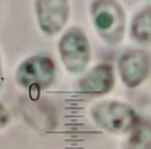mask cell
Wrapping results in <instances>:
<instances>
[{
  "mask_svg": "<svg viewBox=\"0 0 151 149\" xmlns=\"http://www.w3.org/2000/svg\"><path fill=\"white\" fill-rule=\"evenodd\" d=\"M92 114L98 124L112 133H126L138 125V117L134 110L117 101L96 105Z\"/></svg>",
  "mask_w": 151,
  "mask_h": 149,
  "instance_id": "cell-1",
  "label": "cell"
},
{
  "mask_svg": "<svg viewBox=\"0 0 151 149\" xmlns=\"http://www.w3.org/2000/svg\"><path fill=\"white\" fill-rule=\"evenodd\" d=\"M92 15L99 34L109 43H119L124 31V16L119 5L114 1L94 2Z\"/></svg>",
  "mask_w": 151,
  "mask_h": 149,
  "instance_id": "cell-2",
  "label": "cell"
},
{
  "mask_svg": "<svg viewBox=\"0 0 151 149\" xmlns=\"http://www.w3.org/2000/svg\"><path fill=\"white\" fill-rule=\"evenodd\" d=\"M59 51L62 61L69 72H82L89 62V44L85 34L79 29L72 28L62 36Z\"/></svg>",
  "mask_w": 151,
  "mask_h": 149,
  "instance_id": "cell-3",
  "label": "cell"
},
{
  "mask_svg": "<svg viewBox=\"0 0 151 149\" xmlns=\"http://www.w3.org/2000/svg\"><path fill=\"white\" fill-rule=\"evenodd\" d=\"M55 75V65L51 58L35 56L27 59L17 72V81L23 87L40 90L50 85Z\"/></svg>",
  "mask_w": 151,
  "mask_h": 149,
  "instance_id": "cell-4",
  "label": "cell"
},
{
  "mask_svg": "<svg viewBox=\"0 0 151 149\" xmlns=\"http://www.w3.org/2000/svg\"><path fill=\"white\" fill-rule=\"evenodd\" d=\"M118 68L123 82L129 87H135L142 83L150 72V55L142 50L129 51L120 58Z\"/></svg>",
  "mask_w": 151,
  "mask_h": 149,
  "instance_id": "cell-5",
  "label": "cell"
},
{
  "mask_svg": "<svg viewBox=\"0 0 151 149\" xmlns=\"http://www.w3.org/2000/svg\"><path fill=\"white\" fill-rule=\"evenodd\" d=\"M37 16L40 28L48 34H55L68 19V3L65 1H40Z\"/></svg>",
  "mask_w": 151,
  "mask_h": 149,
  "instance_id": "cell-6",
  "label": "cell"
},
{
  "mask_svg": "<svg viewBox=\"0 0 151 149\" xmlns=\"http://www.w3.org/2000/svg\"><path fill=\"white\" fill-rule=\"evenodd\" d=\"M114 84V74L111 65L101 64L90 70L80 82L81 89L85 93L100 94L108 92Z\"/></svg>",
  "mask_w": 151,
  "mask_h": 149,
  "instance_id": "cell-7",
  "label": "cell"
},
{
  "mask_svg": "<svg viewBox=\"0 0 151 149\" xmlns=\"http://www.w3.org/2000/svg\"><path fill=\"white\" fill-rule=\"evenodd\" d=\"M131 32L135 40L143 44H151V6L144 8L132 21Z\"/></svg>",
  "mask_w": 151,
  "mask_h": 149,
  "instance_id": "cell-8",
  "label": "cell"
},
{
  "mask_svg": "<svg viewBox=\"0 0 151 149\" xmlns=\"http://www.w3.org/2000/svg\"><path fill=\"white\" fill-rule=\"evenodd\" d=\"M128 149H151V124H139L134 129Z\"/></svg>",
  "mask_w": 151,
  "mask_h": 149,
  "instance_id": "cell-9",
  "label": "cell"
},
{
  "mask_svg": "<svg viewBox=\"0 0 151 149\" xmlns=\"http://www.w3.org/2000/svg\"><path fill=\"white\" fill-rule=\"evenodd\" d=\"M9 120V113L6 109L4 108L3 105L0 104V129L4 126Z\"/></svg>",
  "mask_w": 151,
  "mask_h": 149,
  "instance_id": "cell-10",
  "label": "cell"
},
{
  "mask_svg": "<svg viewBox=\"0 0 151 149\" xmlns=\"http://www.w3.org/2000/svg\"><path fill=\"white\" fill-rule=\"evenodd\" d=\"M1 78H2V68H1V61H0V83H1Z\"/></svg>",
  "mask_w": 151,
  "mask_h": 149,
  "instance_id": "cell-11",
  "label": "cell"
}]
</instances>
